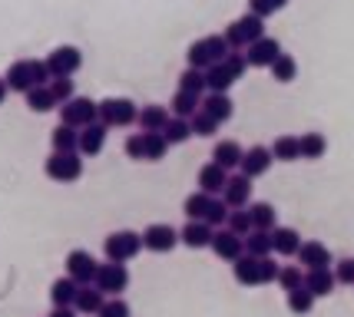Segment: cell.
Segmentation results:
<instances>
[{
	"label": "cell",
	"mask_w": 354,
	"mask_h": 317,
	"mask_svg": "<svg viewBox=\"0 0 354 317\" xmlns=\"http://www.w3.org/2000/svg\"><path fill=\"white\" fill-rule=\"evenodd\" d=\"M222 63H225V70L235 76V83H239V79L245 76V70H248V60H245V53H242V50H232V53Z\"/></svg>",
	"instance_id": "49"
},
{
	"label": "cell",
	"mask_w": 354,
	"mask_h": 317,
	"mask_svg": "<svg viewBox=\"0 0 354 317\" xmlns=\"http://www.w3.org/2000/svg\"><path fill=\"white\" fill-rule=\"evenodd\" d=\"M50 93H53L57 106H63L66 99H73V79H70V76H53V83H50Z\"/></svg>",
	"instance_id": "46"
},
{
	"label": "cell",
	"mask_w": 354,
	"mask_h": 317,
	"mask_svg": "<svg viewBox=\"0 0 354 317\" xmlns=\"http://www.w3.org/2000/svg\"><path fill=\"white\" fill-rule=\"evenodd\" d=\"M103 301H106V294H103L96 285H80L73 307H77L80 314H96V311L103 307Z\"/></svg>",
	"instance_id": "24"
},
{
	"label": "cell",
	"mask_w": 354,
	"mask_h": 317,
	"mask_svg": "<svg viewBox=\"0 0 354 317\" xmlns=\"http://www.w3.org/2000/svg\"><path fill=\"white\" fill-rule=\"evenodd\" d=\"M298 146H301V159H322L328 152V139L322 133H305L298 136Z\"/></svg>",
	"instance_id": "34"
},
{
	"label": "cell",
	"mask_w": 354,
	"mask_h": 317,
	"mask_svg": "<svg viewBox=\"0 0 354 317\" xmlns=\"http://www.w3.org/2000/svg\"><path fill=\"white\" fill-rule=\"evenodd\" d=\"M46 66H50V76H73L83 66V53H80L77 46L63 44L46 57Z\"/></svg>",
	"instance_id": "8"
},
{
	"label": "cell",
	"mask_w": 354,
	"mask_h": 317,
	"mask_svg": "<svg viewBox=\"0 0 354 317\" xmlns=\"http://www.w3.org/2000/svg\"><path fill=\"white\" fill-rule=\"evenodd\" d=\"M222 198H225L229 209H245L248 198H252V179H248L245 172L242 175H229L225 189H222Z\"/></svg>",
	"instance_id": "14"
},
{
	"label": "cell",
	"mask_w": 354,
	"mask_h": 317,
	"mask_svg": "<svg viewBox=\"0 0 354 317\" xmlns=\"http://www.w3.org/2000/svg\"><path fill=\"white\" fill-rule=\"evenodd\" d=\"M96 271H100V265H96V258H93L90 251L77 248V251L66 255V274H70L77 285H93V281H96Z\"/></svg>",
	"instance_id": "9"
},
{
	"label": "cell",
	"mask_w": 354,
	"mask_h": 317,
	"mask_svg": "<svg viewBox=\"0 0 354 317\" xmlns=\"http://www.w3.org/2000/svg\"><path fill=\"white\" fill-rule=\"evenodd\" d=\"M335 278H338V285H354V258H344L335 265Z\"/></svg>",
	"instance_id": "54"
},
{
	"label": "cell",
	"mask_w": 354,
	"mask_h": 317,
	"mask_svg": "<svg viewBox=\"0 0 354 317\" xmlns=\"http://www.w3.org/2000/svg\"><path fill=\"white\" fill-rule=\"evenodd\" d=\"M50 142H53V152H80V129L60 122V126L50 133Z\"/></svg>",
	"instance_id": "26"
},
{
	"label": "cell",
	"mask_w": 354,
	"mask_h": 317,
	"mask_svg": "<svg viewBox=\"0 0 354 317\" xmlns=\"http://www.w3.org/2000/svg\"><path fill=\"white\" fill-rule=\"evenodd\" d=\"M123 149L129 159H136V162H146V133H136V136H126Z\"/></svg>",
	"instance_id": "48"
},
{
	"label": "cell",
	"mask_w": 354,
	"mask_h": 317,
	"mask_svg": "<svg viewBox=\"0 0 354 317\" xmlns=\"http://www.w3.org/2000/svg\"><path fill=\"white\" fill-rule=\"evenodd\" d=\"M205 86H209V93H229L235 86V76L225 70V63H212L205 70Z\"/></svg>",
	"instance_id": "28"
},
{
	"label": "cell",
	"mask_w": 354,
	"mask_h": 317,
	"mask_svg": "<svg viewBox=\"0 0 354 317\" xmlns=\"http://www.w3.org/2000/svg\"><path fill=\"white\" fill-rule=\"evenodd\" d=\"M248 215H252V228H262V231L275 228V205H268V202L248 205Z\"/></svg>",
	"instance_id": "33"
},
{
	"label": "cell",
	"mask_w": 354,
	"mask_h": 317,
	"mask_svg": "<svg viewBox=\"0 0 354 317\" xmlns=\"http://www.w3.org/2000/svg\"><path fill=\"white\" fill-rule=\"evenodd\" d=\"M212 235H216V228L209 225V222L189 218V225L179 231V242H183L185 248H192V251H199V248H209V244H212Z\"/></svg>",
	"instance_id": "12"
},
{
	"label": "cell",
	"mask_w": 354,
	"mask_h": 317,
	"mask_svg": "<svg viewBox=\"0 0 354 317\" xmlns=\"http://www.w3.org/2000/svg\"><path fill=\"white\" fill-rule=\"evenodd\" d=\"M242 155H245V149L235 139H222V142H216V149H212V162H218L222 169H239L242 166Z\"/></svg>",
	"instance_id": "21"
},
{
	"label": "cell",
	"mask_w": 354,
	"mask_h": 317,
	"mask_svg": "<svg viewBox=\"0 0 354 317\" xmlns=\"http://www.w3.org/2000/svg\"><path fill=\"white\" fill-rule=\"evenodd\" d=\"M96 317H133L129 304L123 298H113V301H103V307L96 311Z\"/></svg>",
	"instance_id": "50"
},
{
	"label": "cell",
	"mask_w": 354,
	"mask_h": 317,
	"mask_svg": "<svg viewBox=\"0 0 354 317\" xmlns=\"http://www.w3.org/2000/svg\"><path fill=\"white\" fill-rule=\"evenodd\" d=\"M30 76H33V86H46L53 76H50V66L46 60H30Z\"/></svg>",
	"instance_id": "52"
},
{
	"label": "cell",
	"mask_w": 354,
	"mask_h": 317,
	"mask_svg": "<svg viewBox=\"0 0 354 317\" xmlns=\"http://www.w3.org/2000/svg\"><path fill=\"white\" fill-rule=\"evenodd\" d=\"M77 291H80V285L66 274V278H57L53 285H50V301L53 304H73L77 301Z\"/></svg>",
	"instance_id": "31"
},
{
	"label": "cell",
	"mask_w": 354,
	"mask_h": 317,
	"mask_svg": "<svg viewBox=\"0 0 354 317\" xmlns=\"http://www.w3.org/2000/svg\"><path fill=\"white\" fill-rule=\"evenodd\" d=\"M272 76H275V83H292L295 76H298V63H295V57H288V53H281L272 66Z\"/></svg>",
	"instance_id": "39"
},
{
	"label": "cell",
	"mask_w": 354,
	"mask_h": 317,
	"mask_svg": "<svg viewBox=\"0 0 354 317\" xmlns=\"http://www.w3.org/2000/svg\"><path fill=\"white\" fill-rule=\"evenodd\" d=\"M209 248H212L216 258H222V261H235V258L245 255V238L229 231V228H222V231L212 235V244H209Z\"/></svg>",
	"instance_id": "11"
},
{
	"label": "cell",
	"mask_w": 354,
	"mask_h": 317,
	"mask_svg": "<svg viewBox=\"0 0 354 317\" xmlns=\"http://www.w3.org/2000/svg\"><path fill=\"white\" fill-rule=\"evenodd\" d=\"M96 119H100V103H93L90 96H73L60 106V122L73 126V129H83Z\"/></svg>",
	"instance_id": "4"
},
{
	"label": "cell",
	"mask_w": 354,
	"mask_h": 317,
	"mask_svg": "<svg viewBox=\"0 0 354 317\" xmlns=\"http://www.w3.org/2000/svg\"><path fill=\"white\" fill-rule=\"evenodd\" d=\"M172 116H169V109H166V106H142V109H139V129H142V133H162V129H166V122H169Z\"/></svg>",
	"instance_id": "19"
},
{
	"label": "cell",
	"mask_w": 354,
	"mask_h": 317,
	"mask_svg": "<svg viewBox=\"0 0 354 317\" xmlns=\"http://www.w3.org/2000/svg\"><path fill=\"white\" fill-rule=\"evenodd\" d=\"M285 3H288V0H248V10L255 17H262V20H268L272 14L285 10Z\"/></svg>",
	"instance_id": "45"
},
{
	"label": "cell",
	"mask_w": 354,
	"mask_h": 317,
	"mask_svg": "<svg viewBox=\"0 0 354 317\" xmlns=\"http://www.w3.org/2000/svg\"><path fill=\"white\" fill-rule=\"evenodd\" d=\"M225 225H229V231H235V235L245 238L248 231H252V215H248V209H232Z\"/></svg>",
	"instance_id": "44"
},
{
	"label": "cell",
	"mask_w": 354,
	"mask_h": 317,
	"mask_svg": "<svg viewBox=\"0 0 354 317\" xmlns=\"http://www.w3.org/2000/svg\"><path fill=\"white\" fill-rule=\"evenodd\" d=\"M24 96H27V106H30L33 113H50V109L57 106V99H53L50 86H33V90H27Z\"/></svg>",
	"instance_id": "36"
},
{
	"label": "cell",
	"mask_w": 354,
	"mask_h": 317,
	"mask_svg": "<svg viewBox=\"0 0 354 317\" xmlns=\"http://www.w3.org/2000/svg\"><path fill=\"white\" fill-rule=\"evenodd\" d=\"M189 122H192V136H202V139H212L216 136V129H218V122L212 119L209 113H202V109Z\"/></svg>",
	"instance_id": "43"
},
{
	"label": "cell",
	"mask_w": 354,
	"mask_h": 317,
	"mask_svg": "<svg viewBox=\"0 0 354 317\" xmlns=\"http://www.w3.org/2000/svg\"><path fill=\"white\" fill-rule=\"evenodd\" d=\"M278 285H281V291H295V287L305 285V271L288 265V268H281V271H278Z\"/></svg>",
	"instance_id": "47"
},
{
	"label": "cell",
	"mask_w": 354,
	"mask_h": 317,
	"mask_svg": "<svg viewBox=\"0 0 354 317\" xmlns=\"http://www.w3.org/2000/svg\"><path fill=\"white\" fill-rule=\"evenodd\" d=\"M232 265H235V268H232V274H235V281H239V285H245V287L259 285V258H255V255L235 258Z\"/></svg>",
	"instance_id": "25"
},
{
	"label": "cell",
	"mask_w": 354,
	"mask_h": 317,
	"mask_svg": "<svg viewBox=\"0 0 354 317\" xmlns=\"http://www.w3.org/2000/svg\"><path fill=\"white\" fill-rule=\"evenodd\" d=\"M229 205H225V198H209V209H205V215H202V222H209L212 228H218V225H225L229 222Z\"/></svg>",
	"instance_id": "40"
},
{
	"label": "cell",
	"mask_w": 354,
	"mask_h": 317,
	"mask_svg": "<svg viewBox=\"0 0 354 317\" xmlns=\"http://www.w3.org/2000/svg\"><path fill=\"white\" fill-rule=\"evenodd\" d=\"M179 90L202 96V93L209 90V86H205V70H199V66H189V70H183V73H179Z\"/></svg>",
	"instance_id": "35"
},
{
	"label": "cell",
	"mask_w": 354,
	"mask_h": 317,
	"mask_svg": "<svg viewBox=\"0 0 354 317\" xmlns=\"http://www.w3.org/2000/svg\"><path fill=\"white\" fill-rule=\"evenodd\" d=\"M235 27L242 30V37H245L248 44H255L259 37H265V20L262 17H255L252 10H248L245 17H239V20H235Z\"/></svg>",
	"instance_id": "37"
},
{
	"label": "cell",
	"mask_w": 354,
	"mask_h": 317,
	"mask_svg": "<svg viewBox=\"0 0 354 317\" xmlns=\"http://www.w3.org/2000/svg\"><path fill=\"white\" fill-rule=\"evenodd\" d=\"M281 57V44H278L275 37H259L255 44L245 46V60L248 66H259V70H265V66H272V63Z\"/></svg>",
	"instance_id": "10"
},
{
	"label": "cell",
	"mask_w": 354,
	"mask_h": 317,
	"mask_svg": "<svg viewBox=\"0 0 354 317\" xmlns=\"http://www.w3.org/2000/svg\"><path fill=\"white\" fill-rule=\"evenodd\" d=\"M179 244V231L172 225H149L146 231H142V248L146 251H156V255H169L172 248Z\"/></svg>",
	"instance_id": "7"
},
{
	"label": "cell",
	"mask_w": 354,
	"mask_h": 317,
	"mask_svg": "<svg viewBox=\"0 0 354 317\" xmlns=\"http://www.w3.org/2000/svg\"><path fill=\"white\" fill-rule=\"evenodd\" d=\"M222 37H225V44H229V50H245V46H248V40L242 37V30L235 27V20H232L229 27H225V33H222Z\"/></svg>",
	"instance_id": "53"
},
{
	"label": "cell",
	"mask_w": 354,
	"mask_h": 317,
	"mask_svg": "<svg viewBox=\"0 0 354 317\" xmlns=\"http://www.w3.org/2000/svg\"><path fill=\"white\" fill-rule=\"evenodd\" d=\"M50 317H77V307L73 304H53Z\"/></svg>",
	"instance_id": "55"
},
{
	"label": "cell",
	"mask_w": 354,
	"mask_h": 317,
	"mask_svg": "<svg viewBox=\"0 0 354 317\" xmlns=\"http://www.w3.org/2000/svg\"><path fill=\"white\" fill-rule=\"evenodd\" d=\"M103 251H106V261H133V258L142 251V235L139 231H113L103 238Z\"/></svg>",
	"instance_id": "2"
},
{
	"label": "cell",
	"mask_w": 354,
	"mask_h": 317,
	"mask_svg": "<svg viewBox=\"0 0 354 317\" xmlns=\"http://www.w3.org/2000/svg\"><path fill=\"white\" fill-rule=\"evenodd\" d=\"M7 93H10V90H7V79H0V103L7 99Z\"/></svg>",
	"instance_id": "56"
},
{
	"label": "cell",
	"mask_w": 354,
	"mask_h": 317,
	"mask_svg": "<svg viewBox=\"0 0 354 317\" xmlns=\"http://www.w3.org/2000/svg\"><path fill=\"white\" fill-rule=\"evenodd\" d=\"M93 285L100 287L103 294H123L126 287H129L126 261H106V265H100V271H96V281H93Z\"/></svg>",
	"instance_id": "6"
},
{
	"label": "cell",
	"mask_w": 354,
	"mask_h": 317,
	"mask_svg": "<svg viewBox=\"0 0 354 317\" xmlns=\"http://www.w3.org/2000/svg\"><path fill=\"white\" fill-rule=\"evenodd\" d=\"M202 106V96H196V93H185V90H176V96H172V116H183V119H192L196 113H199Z\"/></svg>",
	"instance_id": "27"
},
{
	"label": "cell",
	"mask_w": 354,
	"mask_h": 317,
	"mask_svg": "<svg viewBox=\"0 0 354 317\" xmlns=\"http://www.w3.org/2000/svg\"><path fill=\"white\" fill-rule=\"evenodd\" d=\"M103 146H106V126L100 119L80 129V152H83V155H100Z\"/></svg>",
	"instance_id": "16"
},
{
	"label": "cell",
	"mask_w": 354,
	"mask_h": 317,
	"mask_svg": "<svg viewBox=\"0 0 354 317\" xmlns=\"http://www.w3.org/2000/svg\"><path fill=\"white\" fill-rule=\"evenodd\" d=\"M272 162H275V155H272V149H265V146H252V149H245V155H242V172H245L248 179H259V175H265L268 169H272Z\"/></svg>",
	"instance_id": "13"
},
{
	"label": "cell",
	"mask_w": 354,
	"mask_h": 317,
	"mask_svg": "<svg viewBox=\"0 0 354 317\" xmlns=\"http://www.w3.org/2000/svg\"><path fill=\"white\" fill-rule=\"evenodd\" d=\"M272 155H275V162H298L301 159V146H298L295 136H278L272 142Z\"/></svg>",
	"instance_id": "29"
},
{
	"label": "cell",
	"mask_w": 354,
	"mask_h": 317,
	"mask_svg": "<svg viewBox=\"0 0 354 317\" xmlns=\"http://www.w3.org/2000/svg\"><path fill=\"white\" fill-rule=\"evenodd\" d=\"M298 261H301L308 271L311 268H328V265H331V251H328V244H322V242H301Z\"/></svg>",
	"instance_id": "20"
},
{
	"label": "cell",
	"mask_w": 354,
	"mask_h": 317,
	"mask_svg": "<svg viewBox=\"0 0 354 317\" xmlns=\"http://www.w3.org/2000/svg\"><path fill=\"white\" fill-rule=\"evenodd\" d=\"M229 53L232 50H229V44H225V37H202V40H196V44H189L185 60H189V66L209 70L212 63H222Z\"/></svg>",
	"instance_id": "1"
},
{
	"label": "cell",
	"mask_w": 354,
	"mask_h": 317,
	"mask_svg": "<svg viewBox=\"0 0 354 317\" xmlns=\"http://www.w3.org/2000/svg\"><path fill=\"white\" fill-rule=\"evenodd\" d=\"M196 182H199L202 192L216 195V192H222V189H225V182H229V169H222L218 162H205V166L199 169Z\"/></svg>",
	"instance_id": "15"
},
{
	"label": "cell",
	"mask_w": 354,
	"mask_h": 317,
	"mask_svg": "<svg viewBox=\"0 0 354 317\" xmlns=\"http://www.w3.org/2000/svg\"><path fill=\"white\" fill-rule=\"evenodd\" d=\"M245 255H255V258L272 255V231L252 228V231L245 235Z\"/></svg>",
	"instance_id": "30"
},
{
	"label": "cell",
	"mask_w": 354,
	"mask_h": 317,
	"mask_svg": "<svg viewBox=\"0 0 354 317\" xmlns=\"http://www.w3.org/2000/svg\"><path fill=\"white\" fill-rule=\"evenodd\" d=\"M166 152H169V142H166L162 133H146V162L166 159Z\"/></svg>",
	"instance_id": "42"
},
{
	"label": "cell",
	"mask_w": 354,
	"mask_h": 317,
	"mask_svg": "<svg viewBox=\"0 0 354 317\" xmlns=\"http://www.w3.org/2000/svg\"><path fill=\"white\" fill-rule=\"evenodd\" d=\"M139 119V109L133 99H126V96H109L100 103V122L103 126H133Z\"/></svg>",
	"instance_id": "3"
},
{
	"label": "cell",
	"mask_w": 354,
	"mask_h": 317,
	"mask_svg": "<svg viewBox=\"0 0 354 317\" xmlns=\"http://www.w3.org/2000/svg\"><path fill=\"white\" fill-rule=\"evenodd\" d=\"M298 248H301V235L295 228H272V251L275 255L292 258L298 255Z\"/></svg>",
	"instance_id": "22"
},
{
	"label": "cell",
	"mask_w": 354,
	"mask_h": 317,
	"mask_svg": "<svg viewBox=\"0 0 354 317\" xmlns=\"http://www.w3.org/2000/svg\"><path fill=\"white\" fill-rule=\"evenodd\" d=\"M44 172L53 182H77L83 175V159L80 152H53L44 162Z\"/></svg>",
	"instance_id": "5"
},
{
	"label": "cell",
	"mask_w": 354,
	"mask_h": 317,
	"mask_svg": "<svg viewBox=\"0 0 354 317\" xmlns=\"http://www.w3.org/2000/svg\"><path fill=\"white\" fill-rule=\"evenodd\" d=\"M278 271H281V268L272 261V255L259 258V285H272V281H278Z\"/></svg>",
	"instance_id": "51"
},
{
	"label": "cell",
	"mask_w": 354,
	"mask_h": 317,
	"mask_svg": "<svg viewBox=\"0 0 354 317\" xmlns=\"http://www.w3.org/2000/svg\"><path fill=\"white\" fill-rule=\"evenodd\" d=\"M311 307H315V294L305 285L288 291V311L292 314H311Z\"/></svg>",
	"instance_id": "38"
},
{
	"label": "cell",
	"mask_w": 354,
	"mask_h": 317,
	"mask_svg": "<svg viewBox=\"0 0 354 317\" xmlns=\"http://www.w3.org/2000/svg\"><path fill=\"white\" fill-rule=\"evenodd\" d=\"M209 192H192V195H185V202H183V211H185V218H202L205 215V209H209Z\"/></svg>",
	"instance_id": "41"
},
{
	"label": "cell",
	"mask_w": 354,
	"mask_h": 317,
	"mask_svg": "<svg viewBox=\"0 0 354 317\" xmlns=\"http://www.w3.org/2000/svg\"><path fill=\"white\" fill-rule=\"evenodd\" d=\"M7 90H14V93H27L33 90V76H30V60H17L7 66Z\"/></svg>",
	"instance_id": "23"
},
{
	"label": "cell",
	"mask_w": 354,
	"mask_h": 317,
	"mask_svg": "<svg viewBox=\"0 0 354 317\" xmlns=\"http://www.w3.org/2000/svg\"><path fill=\"white\" fill-rule=\"evenodd\" d=\"M335 285H338V278H335L331 268H311V271H305V287L315 298H328L335 291Z\"/></svg>",
	"instance_id": "18"
},
{
	"label": "cell",
	"mask_w": 354,
	"mask_h": 317,
	"mask_svg": "<svg viewBox=\"0 0 354 317\" xmlns=\"http://www.w3.org/2000/svg\"><path fill=\"white\" fill-rule=\"evenodd\" d=\"M199 109H202V113H209V116H212V119L222 126V122L232 119V113H235V103L229 99V93H209V96L202 99Z\"/></svg>",
	"instance_id": "17"
},
{
	"label": "cell",
	"mask_w": 354,
	"mask_h": 317,
	"mask_svg": "<svg viewBox=\"0 0 354 317\" xmlns=\"http://www.w3.org/2000/svg\"><path fill=\"white\" fill-rule=\"evenodd\" d=\"M162 136H166L169 146H183L185 139L192 136V122L183 119V116H172V119L166 122V129H162Z\"/></svg>",
	"instance_id": "32"
}]
</instances>
